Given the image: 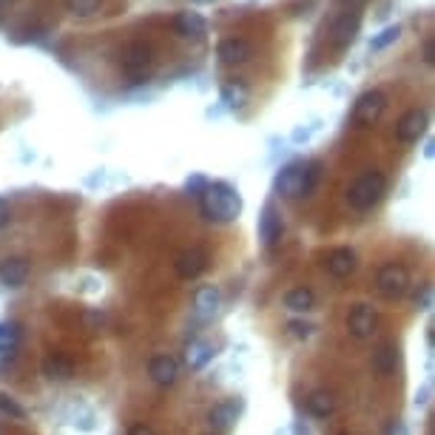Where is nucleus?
Returning <instances> with one entry per match:
<instances>
[{
  "label": "nucleus",
  "instance_id": "7ed1b4c3",
  "mask_svg": "<svg viewBox=\"0 0 435 435\" xmlns=\"http://www.w3.org/2000/svg\"><path fill=\"white\" fill-rule=\"evenodd\" d=\"M387 191V177L382 171H365L353 179V185L347 188V202L355 210H370Z\"/></svg>",
  "mask_w": 435,
  "mask_h": 435
},
{
  "label": "nucleus",
  "instance_id": "7c9ffc66",
  "mask_svg": "<svg viewBox=\"0 0 435 435\" xmlns=\"http://www.w3.org/2000/svg\"><path fill=\"white\" fill-rule=\"evenodd\" d=\"M415 308L418 310H429L432 308V284H424L421 294H415Z\"/></svg>",
  "mask_w": 435,
  "mask_h": 435
},
{
  "label": "nucleus",
  "instance_id": "6ab92c4d",
  "mask_svg": "<svg viewBox=\"0 0 435 435\" xmlns=\"http://www.w3.org/2000/svg\"><path fill=\"white\" fill-rule=\"evenodd\" d=\"M210 358H213V347H210L208 341H202V339L188 341V347H185V361H188L191 370H202Z\"/></svg>",
  "mask_w": 435,
  "mask_h": 435
},
{
  "label": "nucleus",
  "instance_id": "aec40b11",
  "mask_svg": "<svg viewBox=\"0 0 435 435\" xmlns=\"http://www.w3.org/2000/svg\"><path fill=\"white\" fill-rule=\"evenodd\" d=\"M313 302H316V296H313L310 287H294L284 294V308L290 313H308L313 308Z\"/></svg>",
  "mask_w": 435,
  "mask_h": 435
},
{
  "label": "nucleus",
  "instance_id": "f257e3e1",
  "mask_svg": "<svg viewBox=\"0 0 435 435\" xmlns=\"http://www.w3.org/2000/svg\"><path fill=\"white\" fill-rule=\"evenodd\" d=\"M199 196V208L210 222H234L242 213V196L228 182H205Z\"/></svg>",
  "mask_w": 435,
  "mask_h": 435
},
{
  "label": "nucleus",
  "instance_id": "39448f33",
  "mask_svg": "<svg viewBox=\"0 0 435 435\" xmlns=\"http://www.w3.org/2000/svg\"><path fill=\"white\" fill-rule=\"evenodd\" d=\"M376 287H379V294L384 299H401L407 294V287H410V273L404 265L398 262H390L384 265L379 273H376Z\"/></svg>",
  "mask_w": 435,
  "mask_h": 435
},
{
  "label": "nucleus",
  "instance_id": "a211bd4d",
  "mask_svg": "<svg viewBox=\"0 0 435 435\" xmlns=\"http://www.w3.org/2000/svg\"><path fill=\"white\" fill-rule=\"evenodd\" d=\"M398 365V347L396 344H382L376 353H373V373L376 376H390Z\"/></svg>",
  "mask_w": 435,
  "mask_h": 435
},
{
  "label": "nucleus",
  "instance_id": "473e14b6",
  "mask_svg": "<svg viewBox=\"0 0 435 435\" xmlns=\"http://www.w3.org/2000/svg\"><path fill=\"white\" fill-rule=\"evenodd\" d=\"M384 435H407V427H404V421H390L387 424V429H384Z\"/></svg>",
  "mask_w": 435,
  "mask_h": 435
},
{
  "label": "nucleus",
  "instance_id": "1a4fd4ad",
  "mask_svg": "<svg viewBox=\"0 0 435 435\" xmlns=\"http://www.w3.org/2000/svg\"><path fill=\"white\" fill-rule=\"evenodd\" d=\"M358 29H361V15L344 9V12L330 23V43H333L336 49H344V46H350V43L355 40Z\"/></svg>",
  "mask_w": 435,
  "mask_h": 435
},
{
  "label": "nucleus",
  "instance_id": "9d476101",
  "mask_svg": "<svg viewBox=\"0 0 435 435\" xmlns=\"http://www.w3.org/2000/svg\"><path fill=\"white\" fill-rule=\"evenodd\" d=\"M174 267H177V276H179V279L191 282V279H196V276L208 267V251L199 248V245H191V248H185V251L177 256Z\"/></svg>",
  "mask_w": 435,
  "mask_h": 435
},
{
  "label": "nucleus",
  "instance_id": "f03ea898",
  "mask_svg": "<svg viewBox=\"0 0 435 435\" xmlns=\"http://www.w3.org/2000/svg\"><path fill=\"white\" fill-rule=\"evenodd\" d=\"M319 177H322L319 163H294L276 174L273 188H276V194H282L287 199H299V196L313 194V188L319 185Z\"/></svg>",
  "mask_w": 435,
  "mask_h": 435
},
{
  "label": "nucleus",
  "instance_id": "bb28decb",
  "mask_svg": "<svg viewBox=\"0 0 435 435\" xmlns=\"http://www.w3.org/2000/svg\"><path fill=\"white\" fill-rule=\"evenodd\" d=\"M0 410H4L6 415H12V418H26V410L9 393H0Z\"/></svg>",
  "mask_w": 435,
  "mask_h": 435
},
{
  "label": "nucleus",
  "instance_id": "4be33fe9",
  "mask_svg": "<svg viewBox=\"0 0 435 435\" xmlns=\"http://www.w3.org/2000/svg\"><path fill=\"white\" fill-rule=\"evenodd\" d=\"M43 373H46V379H51V382H68L71 373H75V367H71V361H68L65 355H49V358L43 361Z\"/></svg>",
  "mask_w": 435,
  "mask_h": 435
},
{
  "label": "nucleus",
  "instance_id": "ddd939ff",
  "mask_svg": "<svg viewBox=\"0 0 435 435\" xmlns=\"http://www.w3.org/2000/svg\"><path fill=\"white\" fill-rule=\"evenodd\" d=\"M220 302H222V296H220V287H216V284L196 287V294H194V313H196V319H202V322L213 319V313L220 310Z\"/></svg>",
  "mask_w": 435,
  "mask_h": 435
},
{
  "label": "nucleus",
  "instance_id": "a878e982",
  "mask_svg": "<svg viewBox=\"0 0 435 435\" xmlns=\"http://www.w3.org/2000/svg\"><path fill=\"white\" fill-rule=\"evenodd\" d=\"M225 100H228L231 106H242V103L248 100V89H245V83L231 80V83L225 86Z\"/></svg>",
  "mask_w": 435,
  "mask_h": 435
},
{
  "label": "nucleus",
  "instance_id": "393cba45",
  "mask_svg": "<svg viewBox=\"0 0 435 435\" xmlns=\"http://www.w3.org/2000/svg\"><path fill=\"white\" fill-rule=\"evenodd\" d=\"M398 34H401V26H398V23H396V26H387L384 32H379V34L370 40V49H373V51H382V49H387L390 43H396Z\"/></svg>",
  "mask_w": 435,
  "mask_h": 435
},
{
  "label": "nucleus",
  "instance_id": "0eeeda50",
  "mask_svg": "<svg viewBox=\"0 0 435 435\" xmlns=\"http://www.w3.org/2000/svg\"><path fill=\"white\" fill-rule=\"evenodd\" d=\"M427 122H429V117H427L424 108H410V111L396 122V137H398V142H404V145L418 142V139L424 137V131H427Z\"/></svg>",
  "mask_w": 435,
  "mask_h": 435
},
{
  "label": "nucleus",
  "instance_id": "20e7f679",
  "mask_svg": "<svg viewBox=\"0 0 435 435\" xmlns=\"http://www.w3.org/2000/svg\"><path fill=\"white\" fill-rule=\"evenodd\" d=\"M384 108H387V94L379 92V89H370V92H365V94L355 100V106H353V122L358 128H373L382 120Z\"/></svg>",
  "mask_w": 435,
  "mask_h": 435
},
{
  "label": "nucleus",
  "instance_id": "c9c22d12",
  "mask_svg": "<svg viewBox=\"0 0 435 435\" xmlns=\"http://www.w3.org/2000/svg\"><path fill=\"white\" fill-rule=\"evenodd\" d=\"M429 393H432V387H429V384H424V387L415 393V407H424V404H429Z\"/></svg>",
  "mask_w": 435,
  "mask_h": 435
},
{
  "label": "nucleus",
  "instance_id": "b1692460",
  "mask_svg": "<svg viewBox=\"0 0 435 435\" xmlns=\"http://www.w3.org/2000/svg\"><path fill=\"white\" fill-rule=\"evenodd\" d=\"M103 6V0H65V9L77 18H92Z\"/></svg>",
  "mask_w": 435,
  "mask_h": 435
},
{
  "label": "nucleus",
  "instance_id": "f3484780",
  "mask_svg": "<svg viewBox=\"0 0 435 435\" xmlns=\"http://www.w3.org/2000/svg\"><path fill=\"white\" fill-rule=\"evenodd\" d=\"M174 32L179 37H202L205 34V18L199 12H179L174 18Z\"/></svg>",
  "mask_w": 435,
  "mask_h": 435
},
{
  "label": "nucleus",
  "instance_id": "423d86ee",
  "mask_svg": "<svg viewBox=\"0 0 435 435\" xmlns=\"http://www.w3.org/2000/svg\"><path fill=\"white\" fill-rule=\"evenodd\" d=\"M120 63H122V68L128 71V75L142 77V71L154 63V49H151L149 43H142V40L128 43V46L120 51Z\"/></svg>",
  "mask_w": 435,
  "mask_h": 435
},
{
  "label": "nucleus",
  "instance_id": "f704fd0d",
  "mask_svg": "<svg viewBox=\"0 0 435 435\" xmlns=\"http://www.w3.org/2000/svg\"><path fill=\"white\" fill-rule=\"evenodd\" d=\"M424 63L427 65L435 63V40H424Z\"/></svg>",
  "mask_w": 435,
  "mask_h": 435
},
{
  "label": "nucleus",
  "instance_id": "4c0bfd02",
  "mask_svg": "<svg viewBox=\"0 0 435 435\" xmlns=\"http://www.w3.org/2000/svg\"><path fill=\"white\" fill-rule=\"evenodd\" d=\"M296 435H310L308 429H302V424H296Z\"/></svg>",
  "mask_w": 435,
  "mask_h": 435
},
{
  "label": "nucleus",
  "instance_id": "412c9836",
  "mask_svg": "<svg viewBox=\"0 0 435 435\" xmlns=\"http://www.w3.org/2000/svg\"><path fill=\"white\" fill-rule=\"evenodd\" d=\"M237 415H239V404H237V401H222V404H216V407L208 412V421H210V427H216V429H225V427H231V424L237 421Z\"/></svg>",
  "mask_w": 435,
  "mask_h": 435
},
{
  "label": "nucleus",
  "instance_id": "2f4dec72",
  "mask_svg": "<svg viewBox=\"0 0 435 435\" xmlns=\"http://www.w3.org/2000/svg\"><path fill=\"white\" fill-rule=\"evenodd\" d=\"M12 222V208H9V202L0 196V228H6Z\"/></svg>",
  "mask_w": 435,
  "mask_h": 435
},
{
  "label": "nucleus",
  "instance_id": "6e6552de",
  "mask_svg": "<svg viewBox=\"0 0 435 435\" xmlns=\"http://www.w3.org/2000/svg\"><path fill=\"white\" fill-rule=\"evenodd\" d=\"M379 327V313L370 305H355L347 316V330L353 339H370Z\"/></svg>",
  "mask_w": 435,
  "mask_h": 435
},
{
  "label": "nucleus",
  "instance_id": "2eb2a0df",
  "mask_svg": "<svg viewBox=\"0 0 435 435\" xmlns=\"http://www.w3.org/2000/svg\"><path fill=\"white\" fill-rule=\"evenodd\" d=\"M26 279H29V265H26V259L12 256V259H4V262H0V284H4V287H20Z\"/></svg>",
  "mask_w": 435,
  "mask_h": 435
},
{
  "label": "nucleus",
  "instance_id": "c756f323",
  "mask_svg": "<svg viewBox=\"0 0 435 435\" xmlns=\"http://www.w3.org/2000/svg\"><path fill=\"white\" fill-rule=\"evenodd\" d=\"M287 330L294 333L296 339H310V333H313V324H310V322H302V319H296V322H290V324H287Z\"/></svg>",
  "mask_w": 435,
  "mask_h": 435
},
{
  "label": "nucleus",
  "instance_id": "ea45409f",
  "mask_svg": "<svg viewBox=\"0 0 435 435\" xmlns=\"http://www.w3.org/2000/svg\"><path fill=\"white\" fill-rule=\"evenodd\" d=\"M341 435H344V432H341Z\"/></svg>",
  "mask_w": 435,
  "mask_h": 435
},
{
  "label": "nucleus",
  "instance_id": "c85d7f7f",
  "mask_svg": "<svg viewBox=\"0 0 435 435\" xmlns=\"http://www.w3.org/2000/svg\"><path fill=\"white\" fill-rule=\"evenodd\" d=\"M18 361V347L15 344H0V373H6Z\"/></svg>",
  "mask_w": 435,
  "mask_h": 435
},
{
  "label": "nucleus",
  "instance_id": "f8f14e48",
  "mask_svg": "<svg viewBox=\"0 0 435 435\" xmlns=\"http://www.w3.org/2000/svg\"><path fill=\"white\" fill-rule=\"evenodd\" d=\"M216 57H220L225 65H242L253 57V43L245 37H225L220 46H216Z\"/></svg>",
  "mask_w": 435,
  "mask_h": 435
},
{
  "label": "nucleus",
  "instance_id": "cd10ccee",
  "mask_svg": "<svg viewBox=\"0 0 435 435\" xmlns=\"http://www.w3.org/2000/svg\"><path fill=\"white\" fill-rule=\"evenodd\" d=\"M18 339H20V324L0 322V344H15Z\"/></svg>",
  "mask_w": 435,
  "mask_h": 435
},
{
  "label": "nucleus",
  "instance_id": "5701e85b",
  "mask_svg": "<svg viewBox=\"0 0 435 435\" xmlns=\"http://www.w3.org/2000/svg\"><path fill=\"white\" fill-rule=\"evenodd\" d=\"M308 410H310V415H316V418H327V415L336 410V401H333L330 393L319 390V393H313V396L308 398Z\"/></svg>",
  "mask_w": 435,
  "mask_h": 435
},
{
  "label": "nucleus",
  "instance_id": "9b49d317",
  "mask_svg": "<svg viewBox=\"0 0 435 435\" xmlns=\"http://www.w3.org/2000/svg\"><path fill=\"white\" fill-rule=\"evenodd\" d=\"M282 234H284V220H282L279 208L273 202H267L262 208V213H259V239L270 248V245H276L282 239Z\"/></svg>",
  "mask_w": 435,
  "mask_h": 435
},
{
  "label": "nucleus",
  "instance_id": "72a5a7b5",
  "mask_svg": "<svg viewBox=\"0 0 435 435\" xmlns=\"http://www.w3.org/2000/svg\"><path fill=\"white\" fill-rule=\"evenodd\" d=\"M367 4H370V0H341V6H344L347 12H361Z\"/></svg>",
  "mask_w": 435,
  "mask_h": 435
},
{
  "label": "nucleus",
  "instance_id": "dca6fc26",
  "mask_svg": "<svg viewBox=\"0 0 435 435\" xmlns=\"http://www.w3.org/2000/svg\"><path fill=\"white\" fill-rule=\"evenodd\" d=\"M177 370H179V365H177L174 355H157V358H151V365H149V376L160 387H168L177 379Z\"/></svg>",
  "mask_w": 435,
  "mask_h": 435
},
{
  "label": "nucleus",
  "instance_id": "e433bc0d",
  "mask_svg": "<svg viewBox=\"0 0 435 435\" xmlns=\"http://www.w3.org/2000/svg\"><path fill=\"white\" fill-rule=\"evenodd\" d=\"M128 435H154V429H151L149 424H134V427L128 429Z\"/></svg>",
  "mask_w": 435,
  "mask_h": 435
},
{
  "label": "nucleus",
  "instance_id": "58836bf2",
  "mask_svg": "<svg viewBox=\"0 0 435 435\" xmlns=\"http://www.w3.org/2000/svg\"><path fill=\"white\" fill-rule=\"evenodd\" d=\"M196 4H210V0H196Z\"/></svg>",
  "mask_w": 435,
  "mask_h": 435
},
{
  "label": "nucleus",
  "instance_id": "4468645a",
  "mask_svg": "<svg viewBox=\"0 0 435 435\" xmlns=\"http://www.w3.org/2000/svg\"><path fill=\"white\" fill-rule=\"evenodd\" d=\"M327 273L336 276V279H344L355 270V251L353 248H336L327 253Z\"/></svg>",
  "mask_w": 435,
  "mask_h": 435
}]
</instances>
